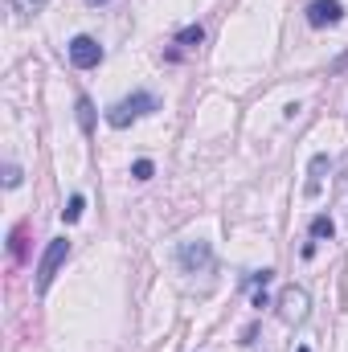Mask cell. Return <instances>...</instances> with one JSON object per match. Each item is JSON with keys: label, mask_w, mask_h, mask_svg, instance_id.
<instances>
[{"label": "cell", "mask_w": 348, "mask_h": 352, "mask_svg": "<svg viewBox=\"0 0 348 352\" xmlns=\"http://www.w3.org/2000/svg\"><path fill=\"white\" fill-rule=\"evenodd\" d=\"M152 111H160V98H156L152 90H131L127 98H119V102L107 107V123H111L115 131H123L127 123H135V119H144V115H152Z\"/></svg>", "instance_id": "1"}, {"label": "cell", "mask_w": 348, "mask_h": 352, "mask_svg": "<svg viewBox=\"0 0 348 352\" xmlns=\"http://www.w3.org/2000/svg\"><path fill=\"white\" fill-rule=\"evenodd\" d=\"M274 307H279V320L295 328V324H303V320L312 316V295H307L303 287H295V283H291V287H283V291H279Z\"/></svg>", "instance_id": "2"}, {"label": "cell", "mask_w": 348, "mask_h": 352, "mask_svg": "<svg viewBox=\"0 0 348 352\" xmlns=\"http://www.w3.org/2000/svg\"><path fill=\"white\" fill-rule=\"evenodd\" d=\"M176 266L184 270V274H209L213 270V246L209 242H180L176 246Z\"/></svg>", "instance_id": "3"}, {"label": "cell", "mask_w": 348, "mask_h": 352, "mask_svg": "<svg viewBox=\"0 0 348 352\" xmlns=\"http://www.w3.org/2000/svg\"><path fill=\"white\" fill-rule=\"evenodd\" d=\"M70 258V242L66 238H54L50 246H45V254H41V263H37V291L45 295L50 291V283H54V274L62 270V263Z\"/></svg>", "instance_id": "4"}, {"label": "cell", "mask_w": 348, "mask_h": 352, "mask_svg": "<svg viewBox=\"0 0 348 352\" xmlns=\"http://www.w3.org/2000/svg\"><path fill=\"white\" fill-rule=\"evenodd\" d=\"M66 54H70V66H78V70H94V66L102 62V45H98L90 33H78V37L66 45Z\"/></svg>", "instance_id": "5"}, {"label": "cell", "mask_w": 348, "mask_h": 352, "mask_svg": "<svg viewBox=\"0 0 348 352\" xmlns=\"http://www.w3.org/2000/svg\"><path fill=\"white\" fill-rule=\"evenodd\" d=\"M345 21V4L340 0H312L307 4V25L312 29H332Z\"/></svg>", "instance_id": "6"}, {"label": "cell", "mask_w": 348, "mask_h": 352, "mask_svg": "<svg viewBox=\"0 0 348 352\" xmlns=\"http://www.w3.org/2000/svg\"><path fill=\"white\" fill-rule=\"evenodd\" d=\"M332 173V156H312V164H307V184H303V197H320V188H324V176Z\"/></svg>", "instance_id": "7"}, {"label": "cell", "mask_w": 348, "mask_h": 352, "mask_svg": "<svg viewBox=\"0 0 348 352\" xmlns=\"http://www.w3.org/2000/svg\"><path fill=\"white\" fill-rule=\"evenodd\" d=\"M74 111H78V127H83V131H94V102H90L87 94H83V98H78V102H74Z\"/></svg>", "instance_id": "8"}, {"label": "cell", "mask_w": 348, "mask_h": 352, "mask_svg": "<svg viewBox=\"0 0 348 352\" xmlns=\"http://www.w3.org/2000/svg\"><path fill=\"white\" fill-rule=\"evenodd\" d=\"M205 41V29L201 25H184L180 33H176V45H184V50H193V45H201Z\"/></svg>", "instance_id": "9"}, {"label": "cell", "mask_w": 348, "mask_h": 352, "mask_svg": "<svg viewBox=\"0 0 348 352\" xmlns=\"http://www.w3.org/2000/svg\"><path fill=\"white\" fill-rule=\"evenodd\" d=\"M45 4H50V0H8V8H12L17 16H37Z\"/></svg>", "instance_id": "10"}, {"label": "cell", "mask_w": 348, "mask_h": 352, "mask_svg": "<svg viewBox=\"0 0 348 352\" xmlns=\"http://www.w3.org/2000/svg\"><path fill=\"white\" fill-rule=\"evenodd\" d=\"M336 234V226H332V217L328 213H320V217H312V238L320 242V238H332Z\"/></svg>", "instance_id": "11"}, {"label": "cell", "mask_w": 348, "mask_h": 352, "mask_svg": "<svg viewBox=\"0 0 348 352\" xmlns=\"http://www.w3.org/2000/svg\"><path fill=\"white\" fill-rule=\"evenodd\" d=\"M83 209H87V201H83V192H74V197H70V205L62 209V221H78V217H83Z\"/></svg>", "instance_id": "12"}, {"label": "cell", "mask_w": 348, "mask_h": 352, "mask_svg": "<svg viewBox=\"0 0 348 352\" xmlns=\"http://www.w3.org/2000/svg\"><path fill=\"white\" fill-rule=\"evenodd\" d=\"M270 278H274V270H270V266H262V270H250V274H246V287H266Z\"/></svg>", "instance_id": "13"}, {"label": "cell", "mask_w": 348, "mask_h": 352, "mask_svg": "<svg viewBox=\"0 0 348 352\" xmlns=\"http://www.w3.org/2000/svg\"><path fill=\"white\" fill-rule=\"evenodd\" d=\"M131 176H135V180H152V176H156V164H152V160H135V164H131Z\"/></svg>", "instance_id": "14"}, {"label": "cell", "mask_w": 348, "mask_h": 352, "mask_svg": "<svg viewBox=\"0 0 348 352\" xmlns=\"http://www.w3.org/2000/svg\"><path fill=\"white\" fill-rule=\"evenodd\" d=\"M21 184V168L17 164H4V188H17Z\"/></svg>", "instance_id": "15"}, {"label": "cell", "mask_w": 348, "mask_h": 352, "mask_svg": "<svg viewBox=\"0 0 348 352\" xmlns=\"http://www.w3.org/2000/svg\"><path fill=\"white\" fill-rule=\"evenodd\" d=\"M12 254L25 258V230H12Z\"/></svg>", "instance_id": "16"}, {"label": "cell", "mask_w": 348, "mask_h": 352, "mask_svg": "<svg viewBox=\"0 0 348 352\" xmlns=\"http://www.w3.org/2000/svg\"><path fill=\"white\" fill-rule=\"evenodd\" d=\"M90 8H102V4H111V0H87Z\"/></svg>", "instance_id": "17"}, {"label": "cell", "mask_w": 348, "mask_h": 352, "mask_svg": "<svg viewBox=\"0 0 348 352\" xmlns=\"http://www.w3.org/2000/svg\"><path fill=\"white\" fill-rule=\"evenodd\" d=\"M295 352H312V349H307V344H299V349H295Z\"/></svg>", "instance_id": "18"}]
</instances>
